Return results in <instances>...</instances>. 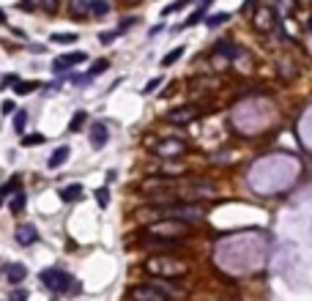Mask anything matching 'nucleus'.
Listing matches in <instances>:
<instances>
[{"label":"nucleus","instance_id":"obj_12","mask_svg":"<svg viewBox=\"0 0 312 301\" xmlns=\"http://www.w3.org/2000/svg\"><path fill=\"white\" fill-rule=\"evenodd\" d=\"M61 197L69 200V203H77V200L83 197V186H80V183H69L66 189H61Z\"/></svg>","mask_w":312,"mask_h":301},{"label":"nucleus","instance_id":"obj_23","mask_svg":"<svg viewBox=\"0 0 312 301\" xmlns=\"http://www.w3.org/2000/svg\"><path fill=\"white\" fill-rule=\"evenodd\" d=\"M44 142V134H28V137H22V145H42Z\"/></svg>","mask_w":312,"mask_h":301},{"label":"nucleus","instance_id":"obj_27","mask_svg":"<svg viewBox=\"0 0 312 301\" xmlns=\"http://www.w3.org/2000/svg\"><path fill=\"white\" fill-rule=\"evenodd\" d=\"M17 80H20L17 74H6V77L0 80V91H3V88H8V85H17Z\"/></svg>","mask_w":312,"mask_h":301},{"label":"nucleus","instance_id":"obj_13","mask_svg":"<svg viewBox=\"0 0 312 301\" xmlns=\"http://www.w3.org/2000/svg\"><path fill=\"white\" fill-rule=\"evenodd\" d=\"M17 186H20V178H11V181H6V183H3V186H0V205L6 203L8 197H14Z\"/></svg>","mask_w":312,"mask_h":301},{"label":"nucleus","instance_id":"obj_28","mask_svg":"<svg viewBox=\"0 0 312 301\" xmlns=\"http://www.w3.org/2000/svg\"><path fill=\"white\" fill-rule=\"evenodd\" d=\"M159 85H162V77H153V80H151V82H148V85H146V93H151V91H156V88H159Z\"/></svg>","mask_w":312,"mask_h":301},{"label":"nucleus","instance_id":"obj_1","mask_svg":"<svg viewBox=\"0 0 312 301\" xmlns=\"http://www.w3.org/2000/svg\"><path fill=\"white\" fill-rule=\"evenodd\" d=\"M156 217L189 224V222L203 219V211H200V205H159V208H156Z\"/></svg>","mask_w":312,"mask_h":301},{"label":"nucleus","instance_id":"obj_22","mask_svg":"<svg viewBox=\"0 0 312 301\" xmlns=\"http://www.w3.org/2000/svg\"><path fill=\"white\" fill-rule=\"evenodd\" d=\"M107 66H110V63H107V60H99V63L93 66V69H88V74H85V77H88V82H90V80H93V77H96V74H102V71L107 69Z\"/></svg>","mask_w":312,"mask_h":301},{"label":"nucleus","instance_id":"obj_18","mask_svg":"<svg viewBox=\"0 0 312 301\" xmlns=\"http://www.w3.org/2000/svg\"><path fill=\"white\" fill-rule=\"evenodd\" d=\"M25 126H28V112H25V110H20V112L14 115V129L22 134V132H25Z\"/></svg>","mask_w":312,"mask_h":301},{"label":"nucleus","instance_id":"obj_19","mask_svg":"<svg viewBox=\"0 0 312 301\" xmlns=\"http://www.w3.org/2000/svg\"><path fill=\"white\" fill-rule=\"evenodd\" d=\"M77 39H80L77 33H55V36H52V41H55V44H74Z\"/></svg>","mask_w":312,"mask_h":301},{"label":"nucleus","instance_id":"obj_31","mask_svg":"<svg viewBox=\"0 0 312 301\" xmlns=\"http://www.w3.org/2000/svg\"><path fill=\"white\" fill-rule=\"evenodd\" d=\"M252 6H255V0H244V3H241V14H244V11H250Z\"/></svg>","mask_w":312,"mask_h":301},{"label":"nucleus","instance_id":"obj_29","mask_svg":"<svg viewBox=\"0 0 312 301\" xmlns=\"http://www.w3.org/2000/svg\"><path fill=\"white\" fill-rule=\"evenodd\" d=\"M11 301H28V290H14V293H11Z\"/></svg>","mask_w":312,"mask_h":301},{"label":"nucleus","instance_id":"obj_6","mask_svg":"<svg viewBox=\"0 0 312 301\" xmlns=\"http://www.w3.org/2000/svg\"><path fill=\"white\" fill-rule=\"evenodd\" d=\"M3 274H6V280L11 285H22L25 277H28V268L22 266V263H3Z\"/></svg>","mask_w":312,"mask_h":301},{"label":"nucleus","instance_id":"obj_21","mask_svg":"<svg viewBox=\"0 0 312 301\" xmlns=\"http://www.w3.org/2000/svg\"><path fill=\"white\" fill-rule=\"evenodd\" d=\"M96 200H99V205H102V208H107V205H110V192H107V186H99V189H96Z\"/></svg>","mask_w":312,"mask_h":301},{"label":"nucleus","instance_id":"obj_7","mask_svg":"<svg viewBox=\"0 0 312 301\" xmlns=\"http://www.w3.org/2000/svg\"><path fill=\"white\" fill-rule=\"evenodd\" d=\"M107 137H110V132H107V123H90V145L93 148H104L107 145Z\"/></svg>","mask_w":312,"mask_h":301},{"label":"nucleus","instance_id":"obj_2","mask_svg":"<svg viewBox=\"0 0 312 301\" xmlns=\"http://www.w3.org/2000/svg\"><path fill=\"white\" fill-rule=\"evenodd\" d=\"M42 285L47 287V290H52V293H69V287H80L74 285V280H71V274L61 271V268H44L42 271Z\"/></svg>","mask_w":312,"mask_h":301},{"label":"nucleus","instance_id":"obj_25","mask_svg":"<svg viewBox=\"0 0 312 301\" xmlns=\"http://www.w3.org/2000/svg\"><path fill=\"white\" fill-rule=\"evenodd\" d=\"M187 3H192V0H175V3H170V6L165 8V14H175V11H181Z\"/></svg>","mask_w":312,"mask_h":301},{"label":"nucleus","instance_id":"obj_24","mask_svg":"<svg viewBox=\"0 0 312 301\" xmlns=\"http://www.w3.org/2000/svg\"><path fill=\"white\" fill-rule=\"evenodd\" d=\"M14 91H17V93H33V91H36V82H20V80H17Z\"/></svg>","mask_w":312,"mask_h":301},{"label":"nucleus","instance_id":"obj_17","mask_svg":"<svg viewBox=\"0 0 312 301\" xmlns=\"http://www.w3.org/2000/svg\"><path fill=\"white\" fill-rule=\"evenodd\" d=\"M181 55H184V47H178V49H170V52H167V55L162 58V66H173Z\"/></svg>","mask_w":312,"mask_h":301},{"label":"nucleus","instance_id":"obj_4","mask_svg":"<svg viewBox=\"0 0 312 301\" xmlns=\"http://www.w3.org/2000/svg\"><path fill=\"white\" fill-rule=\"evenodd\" d=\"M148 271H156V274H187V266L178 263V260H162V258H151L146 263Z\"/></svg>","mask_w":312,"mask_h":301},{"label":"nucleus","instance_id":"obj_9","mask_svg":"<svg viewBox=\"0 0 312 301\" xmlns=\"http://www.w3.org/2000/svg\"><path fill=\"white\" fill-rule=\"evenodd\" d=\"M197 118V107H184V110H175L167 115V120L173 123V126H181V123H187V120Z\"/></svg>","mask_w":312,"mask_h":301},{"label":"nucleus","instance_id":"obj_5","mask_svg":"<svg viewBox=\"0 0 312 301\" xmlns=\"http://www.w3.org/2000/svg\"><path fill=\"white\" fill-rule=\"evenodd\" d=\"M85 58L88 55L80 52V49H77V52H66V55H61L58 60H52V71H66V69H71V66H80Z\"/></svg>","mask_w":312,"mask_h":301},{"label":"nucleus","instance_id":"obj_11","mask_svg":"<svg viewBox=\"0 0 312 301\" xmlns=\"http://www.w3.org/2000/svg\"><path fill=\"white\" fill-rule=\"evenodd\" d=\"M25 205H28V195H25L22 189H17L14 197H11V214H14V217H20L22 211H25Z\"/></svg>","mask_w":312,"mask_h":301},{"label":"nucleus","instance_id":"obj_33","mask_svg":"<svg viewBox=\"0 0 312 301\" xmlns=\"http://www.w3.org/2000/svg\"><path fill=\"white\" fill-rule=\"evenodd\" d=\"M0 22H3V25H6V14H3V8H0Z\"/></svg>","mask_w":312,"mask_h":301},{"label":"nucleus","instance_id":"obj_15","mask_svg":"<svg viewBox=\"0 0 312 301\" xmlns=\"http://www.w3.org/2000/svg\"><path fill=\"white\" fill-rule=\"evenodd\" d=\"M107 0H88V11H93V14L96 17H104L107 14Z\"/></svg>","mask_w":312,"mask_h":301},{"label":"nucleus","instance_id":"obj_20","mask_svg":"<svg viewBox=\"0 0 312 301\" xmlns=\"http://www.w3.org/2000/svg\"><path fill=\"white\" fill-rule=\"evenodd\" d=\"M83 123H85V112L80 110V112H74V118H71L69 132H80V129H83Z\"/></svg>","mask_w":312,"mask_h":301},{"label":"nucleus","instance_id":"obj_14","mask_svg":"<svg viewBox=\"0 0 312 301\" xmlns=\"http://www.w3.org/2000/svg\"><path fill=\"white\" fill-rule=\"evenodd\" d=\"M216 52H222V55H228V58H238V55H241V49H238L233 41H219V44H216Z\"/></svg>","mask_w":312,"mask_h":301},{"label":"nucleus","instance_id":"obj_34","mask_svg":"<svg viewBox=\"0 0 312 301\" xmlns=\"http://www.w3.org/2000/svg\"><path fill=\"white\" fill-rule=\"evenodd\" d=\"M307 28H310V33H312V20H310V22H307Z\"/></svg>","mask_w":312,"mask_h":301},{"label":"nucleus","instance_id":"obj_32","mask_svg":"<svg viewBox=\"0 0 312 301\" xmlns=\"http://www.w3.org/2000/svg\"><path fill=\"white\" fill-rule=\"evenodd\" d=\"M44 6H47L49 11H55V8H58V0H44Z\"/></svg>","mask_w":312,"mask_h":301},{"label":"nucleus","instance_id":"obj_8","mask_svg":"<svg viewBox=\"0 0 312 301\" xmlns=\"http://www.w3.org/2000/svg\"><path fill=\"white\" fill-rule=\"evenodd\" d=\"M17 241H20L22 246H33L36 241H39V233H36L33 224H20V227H17Z\"/></svg>","mask_w":312,"mask_h":301},{"label":"nucleus","instance_id":"obj_3","mask_svg":"<svg viewBox=\"0 0 312 301\" xmlns=\"http://www.w3.org/2000/svg\"><path fill=\"white\" fill-rule=\"evenodd\" d=\"M129 299L134 301H170V293L156 285H132L129 287Z\"/></svg>","mask_w":312,"mask_h":301},{"label":"nucleus","instance_id":"obj_16","mask_svg":"<svg viewBox=\"0 0 312 301\" xmlns=\"http://www.w3.org/2000/svg\"><path fill=\"white\" fill-rule=\"evenodd\" d=\"M230 20V14L228 11H219V14H214V17H208V28H219V25H225V22Z\"/></svg>","mask_w":312,"mask_h":301},{"label":"nucleus","instance_id":"obj_10","mask_svg":"<svg viewBox=\"0 0 312 301\" xmlns=\"http://www.w3.org/2000/svg\"><path fill=\"white\" fill-rule=\"evenodd\" d=\"M69 154H71V151H69V145H61V148H55V151H52V156H49V161H47V167H52V170H55V167H61L63 161L69 159Z\"/></svg>","mask_w":312,"mask_h":301},{"label":"nucleus","instance_id":"obj_30","mask_svg":"<svg viewBox=\"0 0 312 301\" xmlns=\"http://www.w3.org/2000/svg\"><path fill=\"white\" fill-rule=\"evenodd\" d=\"M0 112H3V115H11V112H14V101H3V104H0Z\"/></svg>","mask_w":312,"mask_h":301},{"label":"nucleus","instance_id":"obj_26","mask_svg":"<svg viewBox=\"0 0 312 301\" xmlns=\"http://www.w3.org/2000/svg\"><path fill=\"white\" fill-rule=\"evenodd\" d=\"M118 36H121V30H107V33H102V39H99V41H102V44H112Z\"/></svg>","mask_w":312,"mask_h":301}]
</instances>
